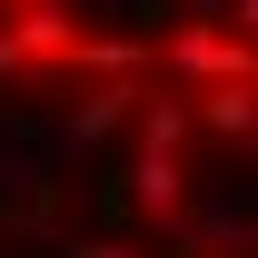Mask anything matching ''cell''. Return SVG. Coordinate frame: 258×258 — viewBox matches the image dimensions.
<instances>
[{
	"mask_svg": "<svg viewBox=\"0 0 258 258\" xmlns=\"http://www.w3.org/2000/svg\"><path fill=\"white\" fill-rule=\"evenodd\" d=\"M0 258H258V0H0Z\"/></svg>",
	"mask_w": 258,
	"mask_h": 258,
	"instance_id": "6da1fadb",
	"label": "cell"
}]
</instances>
